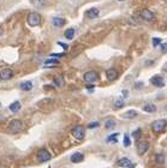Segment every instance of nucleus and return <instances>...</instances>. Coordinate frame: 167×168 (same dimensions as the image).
Listing matches in <instances>:
<instances>
[{"label":"nucleus","instance_id":"obj_1","mask_svg":"<svg viewBox=\"0 0 167 168\" xmlns=\"http://www.w3.org/2000/svg\"><path fill=\"white\" fill-rule=\"evenodd\" d=\"M7 128H9V132L10 133H19L24 128V124L19 119H14V120L10 121Z\"/></svg>","mask_w":167,"mask_h":168},{"label":"nucleus","instance_id":"obj_2","mask_svg":"<svg viewBox=\"0 0 167 168\" xmlns=\"http://www.w3.org/2000/svg\"><path fill=\"white\" fill-rule=\"evenodd\" d=\"M36 157L40 163H45V162H48L50 159H52V155H50V152L47 149H40L37 151Z\"/></svg>","mask_w":167,"mask_h":168},{"label":"nucleus","instance_id":"obj_3","mask_svg":"<svg viewBox=\"0 0 167 168\" xmlns=\"http://www.w3.org/2000/svg\"><path fill=\"white\" fill-rule=\"evenodd\" d=\"M72 136L77 139V140H83L84 137H85V131H84V127L82 125H77L72 128V131H71Z\"/></svg>","mask_w":167,"mask_h":168},{"label":"nucleus","instance_id":"obj_4","mask_svg":"<svg viewBox=\"0 0 167 168\" xmlns=\"http://www.w3.org/2000/svg\"><path fill=\"white\" fill-rule=\"evenodd\" d=\"M41 23V16L37 12H31L28 16V24L30 27H37Z\"/></svg>","mask_w":167,"mask_h":168},{"label":"nucleus","instance_id":"obj_5","mask_svg":"<svg viewBox=\"0 0 167 168\" xmlns=\"http://www.w3.org/2000/svg\"><path fill=\"white\" fill-rule=\"evenodd\" d=\"M166 126H167V124H166V121L165 120H155V121H153V124H151V128H153V131L154 132H156V133H160V132H162L165 128H166Z\"/></svg>","mask_w":167,"mask_h":168},{"label":"nucleus","instance_id":"obj_6","mask_svg":"<svg viewBox=\"0 0 167 168\" xmlns=\"http://www.w3.org/2000/svg\"><path fill=\"white\" fill-rule=\"evenodd\" d=\"M83 79L87 82V83H95L97 79H99V76L95 71H88L84 73L83 76Z\"/></svg>","mask_w":167,"mask_h":168},{"label":"nucleus","instance_id":"obj_7","mask_svg":"<svg viewBox=\"0 0 167 168\" xmlns=\"http://www.w3.org/2000/svg\"><path fill=\"white\" fill-rule=\"evenodd\" d=\"M149 149V143L147 140H142L137 143V154L138 155H144Z\"/></svg>","mask_w":167,"mask_h":168},{"label":"nucleus","instance_id":"obj_8","mask_svg":"<svg viewBox=\"0 0 167 168\" xmlns=\"http://www.w3.org/2000/svg\"><path fill=\"white\" fill-rule=\"evenodd\" d=\"M14 77V71L11 69H3L0 71V79L1 81H9Z\"/></svg>","mask_w":167,"mask_h":168},{"label":"nucleus","instance_id":"obj_9","mask_svg":"<svg viewBox=\"0 0 167 168\" xmlns=\"http://www.w3.org/2000/svg\"><path fill=\"white\" fill-rule=\"evenodd\" d=\"M150 83L154 85V86H158V88H162L165 86V81L161 76H154L150 78Z\"/></svg>","mask_w":167,"mask_h":168},{"label":"nucleus","instance_id":"obj_10","mask_svg":"<svg viewBox=\"0 0 167 168\" xmlns=\"http://www.w3.org/2000/svg\"><path fill=\"white\" fill-rule=\"evenodd\" d=\"M99 15H100V11H99V9H96V7H93V9L87 10V11H85V13H84V16H85L87 18H90V19H93V18H97V17H99Z\"/></svg>","mask_w":167,"mask_h":168},{"label":"nucleus","instance_id":"obj_11","mask_svg":"<svg viewBox=\"0 0 167 168\" xmlns=\"http://www.w3.org/2000/svg\"><path fill=\"white\" fill-rule=\"evenodd\" d=\"M71 162L72 163H80V162H82L83 160H84V155L82 154V152H75V154H72V156H71Z\"/></svg>","mask_w":167,"mask_h":168},{"label":"nucleus","instance_id":"obj_12","mask_svg":"<svg viewBox=\"0 0 167 168\" xmlns=\"http://www.w3.org/2000/svg\"><path fill=\"white\" fill-rule=\"evenodd\" d=\"M106 77H107V79L108 81H114V79H117L118 78V72L115 69H108L106 71Z\"/></svg>","mask_w":167,"mask_h":168},{"label":"nucleus","instance_id":"obj_13","mask_svg":"<svg viewBox=\"0 0 167 168\" xmlns=\"http://www.w3.org/2000/svg\"><path fill=\"white\" fill-rule=\"evenodd\" d=\"M141 17H142L144 21H151L154 18V13L150 10L144 9V10H142V12H141Z\"/></svg>","mask_w":167,"mask_h":168},{"label":"nucleus","instance_id":"obj_14","mask_svg":"<svg viewBox=\"0 0 167 168\" xmlns=\"http://www.w3.org/2000/svg\"><path fill=\"white\" fill-rule=\"evenodd\" d=\"M131 161L129 160V159H126V157H123V159H119L118 161H117V166L118 167H123V168H126V167H131Z\"/></svg>","mask_w":167,"mask_h":168},{"label":"nucleus","instance_id":"obj_15","mask_svg":"<svg viewBox=\"0 0 167 168\" xmlns=\"http://www.w3.org/2000/svg\"><path fill=\"white\" fill-rule=\"evenodd\" d=\"M19 88L23 90V91H30L33 89V82L31 81H27V82H22L19 84Z\"/></svg>","mask_w":167,"mask_h":168},{"label":"nucleus","instance_id":"obj_16","mask_svg":"<svg viewBox=\"0 0 167 168\" xmlns=\"http://www.w3.org/2000/svg\"><path fill=\"white\" fill-rule=\"evenodd\" d=\"M21 102L19 101H15V102H12L11 105L9 106V109L12 112V113H17L19 109H21Z\"/></svg>","mask_w":167,"mask_h":168},{"label":"nucleus","instance_id":"obj_17","mask_svg":"<svg viewBox=\"0 0 167 168\" xmlns=\"http://www.w3.org/2000/svg\"><path fill=\"white\" fill-rule=\"evenodd\" d=\"M52 23H53L54 27L60 28V27H63V25L65 24V19L61 18V17H54V18L52 19Z\"/></svg>","mask_w":167,"mask_h":168},{"label":"nucleus","instance_id":"obj_18","mask_svg":"<svg viewBox=\"0 0 167 168\" xmlns=\"http://www.w3.org/2000/svg\"><path fill=\"white\" fill-rule=\"evenodd\" d=\"M136 117H137V112L134 111V109H130V111H127V112H125L123 114V118L124 119H134Z\"/></svg>","mask_w":167,"mask_h":168},{"label":"nucleus","instance_id":"obj_19","mask_svg":"<svg viewBox=\"0 0 167 168\" xmlns=\"http://www.w3.org/2000/svg\"><path fill=\"white\" fill-rule=\"evenodd\" d=\"M143 111L147 113H154L156 112V106L154 103H147V105L143 106Z\"/></svg>","mask_w":167,"mask_h":168},{"label":"nucleus","instance_id":"obj_20","mask_svg":"<svg viewBox=\"0 0 167 168\" xmlns=\"http://www.w3.org/2000/svg\"><path fill=\"white\" fill-rule=\"evenodd\" d=\"M30 3H31V5L41 9V7L47 5V0H30Z\"/></svg>","mask_w":167,"mask_h":168},{"label":"nucleus","instance_id":"obj_21","mask_svg":"<svg viewBox=\"0 0 167 168\" xmlns=\"http://www.w3.org/2000/svg\"><path fill=\"white\" fill-rule=\"evenodd\" d=\"M115 125H117V121L113 120V119H108L105 123V128H106V130H112Z\"/></svg>","mask_w":167,"mask_h":168},{"label":"nucleus","instance_id":"obj_22","mask_svg":"<svg viewBox=\"0 0 167 168\" xmlns=\"http://www.w3.org/2000/svg\"><path fill=\"white\" fill-rule=\"evenodd\" d=\"M113 105H114V107L117 108V109H119V108H123V107H124L125 102H124V100H123V99H117V100L114 101Z\"/></svg>","mask_w":167,"mask_h":168},{"label":"nucleus","instance_id":"obj_23","mask_svg":"<svg viewBox=\"0 0 167 168\" xmlns=\"http://www.w3.org/2000/svg\"><path fill=\"white\" fill-rule=\"evenodd\" d=\"M75 36V29L73 28H69L66 31H65V37L68 40H72V37Z\"/></svg>","mask_w":167,"mask_h":168},{"label":"nucleus","instance_id":"obj_24","mask_svg":"<svg viewBox=\"0 0 167 168\" xmlns=\"http://www.w3.org/2000/svg\"><path fill=\"white\" fill-rule=\"evenodd\" d=\"M155 161H156L158 164H163V162H165V156H163L162 154H156V155H155Z\"/></svg>","mask_w":167,"mask_h":168},{"label":"nucleus","instance_id":"obj_25","mask_svg":"<svg viewBox=\"0 0 167 168\" xmlns=\"http://www.w3.org/2000/svg\"><path fill=\"white\" fill-rule=\"evenodd\" d=\"M130 144H131L130 136L127 135V133H125V135H124V147H125V148H129V147H130Z\"/></svg>","mask_w":167,"mask_h":168},{"label":"nucleus","instance_id":"obj_26","mask_svg":"<svg viewBox=\"0 0 167 168\" xmlns=\"http://www.w3.org/2000/svg\"><path fill=\"white\" fill-rule=\"evenodd\" d=\"M141 136H142V130H141V128H136L135 131H132V137L135 139H139Z\"/></svg>","mask_w":167,"mask_h":168},{"label":"nucleus","instance_id":"obj_27","mask_svg":"<svg viewBox=\"0 0 167 168\" xmlns=\"http://www.w3.org/2000/svg\"><path fill=\"white\" fill-rule=\"evenodd\" d=\"M54 84H55L57 86H63V84H64V79H63V77H61V76H59V77H57V78H54Z\"/></svg>","mask_w":167,"mask_h":168},{"label":"nucleus","instance_id":"obj_28","mask_svg":"<svg viewBox=\"0 0 167 168\" xmlns=\"http://www.w3.org/2000/svg\"><path fill=\"white\" fill-rule=\"evenodd\" d=\"M49 64H53V65H58L59 64V60L58 59H47L45 61V65H49Z\"/></svg>","mask_w":167,"mask_h":168},{"label":"nucleus","instance_id":"obj_29","mask_svg":"<svg viewBox=\"0 0 167 168\" xmlns=\"http://www.w3.org/2000/svg\"><path fill=\"white\" fill-rule=\"evenodd\" d=\"M100 126V123L99 121H93V123H90V124H88V128H96V127H99Z\"/></svg>","mask_w":167,"mask_h":168},{"label":"nucleus","instance_id":"obj_30","mask_svg":"<svg viewBox=\"0 0 167 168\" xmlns=\"http://www.w3.org/2000/svg\"><path fill=\"white\" fill-rule=\"evenodd\" d=\"M159 45H161V38L154 37V38H153V46H154V47H158Z\"/></svg>","mask_w":167,"mask_h":168},{"label":"nucleus","instance_id":"obj_31","mask_svg":"<svg viewBox=\"0 0 167 168\" xmlns=\"http://www.w3.org/2000/svg\"><path fill=\"white\" fill-rule=\"evenodd\" d=\"M119 136V133H114V135H111V136H108V138H107V142H112V140H114V142H117V137Z\"/></svg>","mask_w":167,"mask_h":168},{"label":"nucleus","instance_id":"obj_32","mask_svg":"<svg viewBox=\"0 0 167 168\" xmlns=\"http://www.w3.org/2000/svg\"><path fill=\"white\" fill-rule=\"evenodd\" d=\"M160 50H161V53H166L167 52V43H161L160 45Z\"/></svg>","mask_w":167,"mask_h":168},{"label":"nucleus","instance_id":"obj_33","mask_svg":"<svg viewBox=\"0 0 167 168\" xmlns=\"http://www.w3.org/2000/svg\"><path fill=\"white\" fill-rule=\"evenodd\" d=\"M143 86V82H137L136 84H135V88L136 89H139V88H142Z\"/></svg>","mask_w":167,"mask_h":168},{"label":"nucleus","instance_id":"obj_34","mask_svg":"<svg viewBox=\"0 0 167 168\" xmlns=\"http://www.w3.org/2000/svg\"><path fill=\"white\" fill-rule=\"evenodd\" d=\"M58 45H59V46H61V47H63L64 49H68V45H66V43H63V42H58Z\"/></svg>","mask_w":167,"mask_h":168},{"label":"nucleus","instance_id":"obj_35","mask_svg":"<svg viewBox=\"0 0 167 168\" xmlns=\"http://www.w3.org/2000/svg\"><path fill=\"white\" fill-rule=\"evenodd\" d=\"M123 95H124V97H127L129 96V91H127V90H123Z\"/></svg>","mask_w":167,"mask_h":168},{"label":"nucleus","instance_id":"obj_36","mask_svg":"<svg viewBox=\"0 0 167 168\" xmlns=\"http://www.w3.org/2000/svg\"><path fill=\"white\" fill-rule=\"evenodd\" d=\"M94 88H95V86H94V84H92V85H88V86H87V89L89 90V91H92V90H93Z\"/></svg>","mask_w":167,"mask_h":168},{"label":"nucleus","instance_id":"obj_37","mask_svg":"<svg viewBox=\"0 0 167 168\" xmlns=\"http://www.w3.org/2000/svg\"><path fill=\"white\" fill-rule=\"evenodd\" d=\"M3 33H4V31H3V28H1V27H0V36H1V35H3Z\"/></svg>","mask_w":167,"mask_h":168},{"label":"nucleus","instance_id":"obj_38","mask_svg":"<svg viewBox=\"0 0 167 168\" xmlns=\"http://www.w3.org/2000/svg\"><path fill=\"white\" fill-rule=\"evenodd\" d=\"M165 72H166V73H167V66H166V67H165Z\"/></svg>","mask_w":167,"mask_h":168},{"label":"nucleus","instance_id":"obj_39","mask_svg":"<svg viewBox=\"0 0 167 168\" xmlns=\"http://www.w3.org/2000/svg\"><path fill=\"white\" fill-rule=\"evenodd\" d=\"M118 1H124V0H118Z\"/></svg>","mask_w":167,"mask_h":168},{"label":"nucleus","instance_id":"obj_40","mask_svg":"<svg viewBox=\"0 0 167 168\" xmlns=\"http://www.w3.org/2000/svg\"><path fill=\"white\" fill-rule=\"evenodd\" d=\"M0 107H1V103H0Z\"/></svg>","mask_w":167,"mask_h":168}]
</instances>
